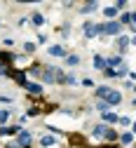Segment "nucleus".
Instances as JSON below:
<instances>
[{
    "instance_id": "nucleus-1",
    "label": "nucleus",
    "mask_w": 136,
    "mask_h": 148,
    "mask_svg": "<svg viewBox=\"0 0 136 148\" xmlns=\"http://www.w3.org/2000/svg\"><path fill=\"white\" fill-rule=\"evenodd\" d=\"M82 31H85V38H94L96 33H103V26H94L92 21H87Z\"/></svg>"
},
{
    "instance_id": "nucleus-2",
    "label": "nucleus",
    "mask_w": 136,
    "mask_h": 148,
    "mask_svg": "<svg viewBox=\"0 0 136 148\" xmlns=\"http://www.w3.org/2000/svg\"><path fill=\"white\" fill-rule=\"evenodd\" d=\"M120 31H122V26H120L118 21H108V24H103V33H108V35H120Z\"/></svg>"
},
{
    "instance_id": "nucleus-3",
    "label": "nucleus",
    "mask_w": 136,
    "mask_h": 148,
    "mask_svg": "<svg viewBox=\"0 0 136 148\" xmlns=\"http://www.w3.org/2000/svg\"><path fill=\"white\" fill-rule=\"evenodd\" d=\"M16 141H19V146H21V148H26L28 141H31V134L26 132V129H21V132H19V136H16Z\"/></svg>"
},
{
    "instance_id": "nucleus-4",
    "label": "nucleus",
    "mask_w": 136,
    "mask_h": 148,
    "mask_svg": "<svg viewBox=\"0 0 136 148\" xmlns=\"http://www.w3.org/2000/svg\"><path fill=\"white\" fill-rule=\"evenodd\" d=\"M122 101V94H120V92H110V94H108V106H118Z\"/></svg>"
},
{
    "instance_id": "nucleus-5",
    "label": "nucleus",
    "mask_w": 136,
    "mask_h": 148,
    "mask_svg": "<svg viewBox=\"0 0 136 148\" xmlns=\"http://www.w3.org/2000/svg\"><path fill=\"white\" fill-rule=\"evenodd\" d=\"M42 80H45V82H56V71H54V68H47V71L42 73Z\"/></svg>"
},
{
    "instance_id": "nucleus-6",
    "label": "nucleus",
    "mask_w": 136,
    "mask_h": 148,
    "mask_svg": "<svg viewBox=\"0 0 136 148\" xmlns=\"http://www.w3.org/2000/svg\"><path fill=\"white\" fill-rule=\"evenodd\" d=\"M21 129L19 127H0V136H7V134H19Z\"/></svg>"
},
{
    "instance_id": "nucleus-7",
    "label": "nucleus",
    "mask_w": 136,
    "mask_h": 148,
    "mask_svg": "<svg viewBox=\"0 0 136 148\" xmlns=\"http://www.w3.org/2000/svg\"><path fill=\"white\" fill-rule=\"evenodd\" d=\"M49 54H52V57H64L66 52H64L61 45H52V47H49Z\"/></svg>"
},
{
    "instance_id": "nucleus-8",
    "label": "nucleus",
    "mask_w": 136,
    "mask_h": 148,
    "mask_svg": "<svg viewBox=\"0 0 136 148\" xmlns=\"http://www.w3.org/2000/svg\"><path fill=\"white\" fill-rule=\"evenodd\" d=\"M103 120H106V122H113V125L120 122V118L115 115V113H110V110H106V113H103Z\"/></svg>"
},
{
    "instance_id": "nucleus-9",
    "label": "nucleus",
    "mask_w": 136,
    "mask_h": 148,
    "mask_svg": "<svg viewBox=\"0 0 136 148\" xmlns=\"http://www.w3.org/2000/svg\"><path fill=\"white\" fill-rule=\"evenodd\" d=\"M110 92L113 89H108V87H99V89H96V97H99V99H108Z\"/></svg>"
},
{
    "instance_id": "nucleus-10",
    "label": "nucleus",
    "mask_w": 136,
    "mask_h": 148,
    "mask_svg": "<svg viewBox=\"0 0 136 148\" xmlns=\"http://www.w3.org/2000/svg\"><path fill=\"white\" fill-rule=\"evenodd\" d=\"M129 42H131V38H129V35H122V38H118V47H120V49H124Z\"/></svg>"
},
{
    "instance_id": "nucleus-11",
    "label": "nucleus",
    "mask_w": 136,
    "mask_h": 148,
    "mask_svg": "<svg viewBox=\"0 0 136 148\" xmlns=\"http://www.w3.org/2000/svg\"><path fill=\"white\" fill-rule=\"evenodd\" d=\"M26 87H28L31 94H42V85H28V82H26Z\"/></svg>"
},
{
    "instance_id": "nucleus-12",
    "label": "nucleus",
    "mask_w": 136,
    "mask_h": 148,
    "mask_svg": "<svg viewBox=\"0 0 136 148\" xmlns=\"http://www.w3.org/2000/svg\"><path fill=\"white\" fill-rule=\"evenodd\" d=\"M103 139H108V141H115V139H118L115 129H108V127H106V132H103Z\"/></svg>"
},
{
    "instance_id": "nucleus-13",
    "label": "nucleus",
    "mask_w": 136,
    "mask_h": 148,
    "mask_svg": "<svg viewBox=\"0 0 136 148\" xmlns=\"http://www.w3.org/2000/svg\"><path fill=\"white\" fill-rule=\"evenodd\" d=\"M12 59H14V54H12V52H0V61H3V64L12 61Z\"/></svg>"
},
{
    "instance_id": "nucleus-14",
    "label": "nucleus",
    "mask_w": 136,
    "mask_h": 148,
    "mask_svg": "<svg viewBox=\"0 0 136 148\" xmlns=\"http://www.w3.org/2000/svg\"><path fill=\"white\" fill-rule=\"evenodd\" d=\"M12 75H14V80L19 85H26V75H24V73H12Z\"/></svg>"
},
{
    "instance_id": "nucleus-15",
    "label": "nucleus",
    "mask_w": 136,
    "mask_h": 148,
    "mask_svg": "<svg viewBox=\"0 0 136 148\" xmlns=\"http://www.w3.org/2000/svg\"><path fill=\"white\" fill-rule=\"evenodd\" d=\"M103 132H106V125H96L94 127V136H103Z\"/></svg>"
},
{
    "instance_id": "nucleus-16",
    "label": "nucleus",
    "mask_w": 136,
    "mask_h": 148,
    "mask_svg": "<svg viewBox=\"0 0 136 148\" xmlns=\"http://www.w3.org/2000/svg\"><path fill=\"white\" fill-rule=\"evenodd\" d=\"M106 16H108V19H113V16H118V7H108L106 12H103Z\"/></svg>"
},
{
    "instance_id": "nucleus-17",
    "label": "nucleus",
    "mask_w": 136,
    "mask_h": 148,
    "mask_svg": "<svg viewBox=\"0 0 136 148\" xmlns=\"http://www.w3.org/2000/svg\"><path fill=\"white\" fill-rule=\"evenodd\" d=\"M42 21H45L42 14H33V24H35V26H42Z\"/></svg>"
},
{
    "instance_id": "nucleus-18",
    "label": "nucleus",
    "mask_w": 136,
    "mask_h": 148,
    "mask_svg": "<svg viewBox=\"0 0 136 148\" xmlns=\"http://www.w3.org/2000/svg\"><path fill=\"white\" fill-rule=\"evenodd\" d=\"M94 66H96V68H106V61H103L101 57H94Z\"/></svg>"
},
{
    "instance_id": "nucleus-19",
    "label": "nucleus",
    "mask_w": 136,
    "mask_h": 148,
    "mask_svg": "<svg viewBox=\"0 0 136 148\" xmlns=\"http://www.w3.org/2000/svg\"><path fill=\"white\" fill-rule=\"evenodd\" d=\"M96 110H101V113H106V110H108V101H99V103H96Z\"/></svg>"
},
{
    "instance_id": "nucleus-20",
    "label": "nucleus",
    "mask_w": 136,
    "mask_h": 148,
    "mask_svg": "<svg viewBox=\"0 0 136 148\" xmlns=\"http://www.w3.org/2000/svg\"><path fill=\"white\" fill-rule=\"evenodd\" d=\"M94 10H96V3H87V5L82 7V12H85V14H87V12H94Z\"/></svg>"
},
{
    "instance_id": "nucleus-21",
    "label": "nucleus",
    "mask_w": 136,
    "mask_h": 148,
    "mask_svg": "<svg viewBox=\"0 0 136 148\" xmlns=\"http://www.w3.org/2000/svg\"><path fill=\"white\" fill-rule=\"evenodd\" d=\"M131 141H134V134H131V132L122 134V143H131Z\"/></svg>"
},
{
    "instance_id": "nucleus-22",
    "label": "nucleus",
    "mask_w": 136,
    "mask_h": 148,
    "mask_svg": "<svg viewBox=\"0 0 136 148\" xmlns=\"http://www.w3.org/2000/svg\"><path fill=\"white\" fill-rule=\"evenodd\" d=\"M7 115H10V110H0V125L7 120Z\"/></svg>"
},
{
    "instance_id": "nucleus-23",
    "label": "nucleus",
    "mask_w": 136,
    "mask_h": 148,
    "mask_svg": "<svg viewBox=\"0 0 136 148\" xmlns=\"http://www.w3.org/2000/svg\"><path fill=\"white\" fill-rule=\"evenodd\" d=\"M40 143H42V146H52V143H54V139H52V136H45Z\"/></svg>"
},
{
    "instance_id": "nucleus-24",
    "label": "nucleus",
    "mask_w": 136,
    "mask_h": 148,
    "mask_svg": "<svg viewBox=\"0 0 136 148\" xmlns=\"http://www.w3.org/2000/svg\"><path fill=\"white\" fill-rule=\"evenodd\" d=\"M68 64L75 66V64H80V57H68Z\"/></svg>"
},
{
    "instance_id": "nucleus-25",
    "label": "nucleus",
    "mask_w": 136,
    "mask_h": 148,
    "mask_svg": "<svg viewBox=\"0 0 136 148\" xmlns=\"http://www.w3.org/2000/svg\"><path fill=\"white\" fill-rule=\"evenodd\" d=\"M24 49H26V52H35V45H33V42H26Z\"/></svg>"
},
{
    "instance_id": "nucleus-26",
    "label": "nucleus",
    "mask_w": 136,
    "mask_h": 148,
    "mask_svg": "<svg viewBox=\"0 0 136 148\" xmlns=\"http://www.w3.org/2000/svg\"><path fill=\"white\" fill-rule=\"evenodd\" d=\"M129 24H131V26L136 28V14H129Z\"/></svg>"
},
{
    "instance_id": "nucleus-27",
    "label": "nucleus",
    "mask_w": 136,
    "mask_h": 148,
    "mask_svg": "<svg viewBox=\"0 0 136 148\" xmlns=\"http://www.w3.org/2000/svg\"><path fill=\"white\" fill-rule=\"evenodd\" d=\"M131 45H136V38H131Z\"/></svg>"
},
{
    "instance_id": "nucleus-28",
    "label": "nucleus",
    "mask_w": 136,
    "mask_h": 148,
    "mask_svg": "<svg viewBox=\"0 0 136 148\" xmlns=\"http://www.w3.org/2000/svg\"><path fill=\"white\" fill-rule=\"evenodd\" d=\"M134 134H136V122H134Z\"/></svg>"
},
{
    "instance_id": "nucleus-29",
    "label": "nucleus",
    "mask_w": 136,
    "mask_h": 148,
    "mask_svg": "<svg viewBox=\"0 0 136 148\" xmlns=\"http://www.w3.org/2000/svg\"><path fill=\"white\" fill-rule=\"evenodd\" d=\"M134 89H136V87H134Z\"/></svg>"
}]
</instances>
